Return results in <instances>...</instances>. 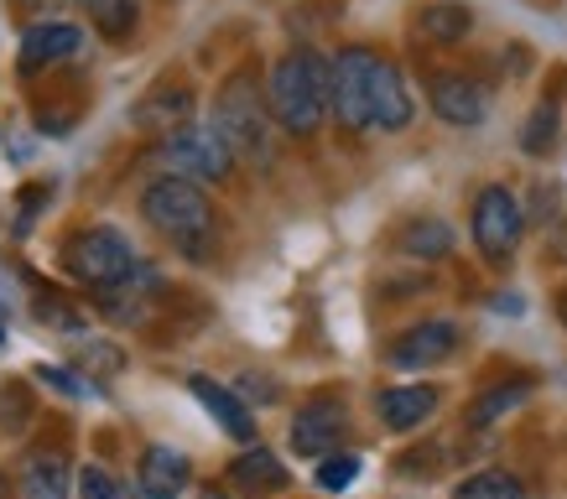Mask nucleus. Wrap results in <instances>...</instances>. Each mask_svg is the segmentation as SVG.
<instances>
[{"label": "nucleus", "mask_w": 567, "mask_h": 499, "mask_svg": "<svg viewBox=\"0 0 567 499\" xmlns=\"http://www.w3.org/2000/svg\"><path fill=\"white\" fill-rule=\"evenodd\" d=\"M563 115H557V104H536L532 121H526V131H520V152L532 156H547L551 146H557V131H563Z\"/></svg>", "instance_id": "nucleus-23"}, {"label": "nucleus", "mask_w": 567, "mask_h": 499, "mask_svg": "<svg viewBox=\"0 0 567 499\" xmlns=\"http://www.w3.org/2000/svg\"><path fill=\"white\" fill-rule=\"evenodd\" d=\"M193 89L188 84H173V79H162L156 89H146L131 110V125L146 131V136H173L183 125H193Z\"/></svg>", "instance_id": "nucleus-11"}, {"label": "nucleus", "mask_w": 567, "mask_h": 499, "mask_svg": "<svg viewBox=\"0 0 567 499\" xmlns=\"http://www.w3.org/2000/svg\"><path fill=\"white\" fill-rule=\"evenodd\" d=\"M188 391H193V401H198V406L235 437V443H256V416H250V406H245L229 385H214L208 375H188Z\"/></svg>", "instance_id": "nucleus-15"}, {"label": "nucleus", "mask_w": 567, "mask_h": 499, "mask_svg": "<svg viewBox=\"0 0 567 499\" xmlns=\"http://www.w3.org/2000/svg\"><path fill=\"white\" fill-rule=\"evenodd\" d=\"M84 42H89L84 27H73V21H37V27H27V37H21L17 73H21V79H32V73L58 69V63L79 58V52H84Z\"/></svg>", "instance_id": "nucleus-8"}, {"label": "nucleus", "mask_w": 567, "mask_h": 499, "mask_svg": "<svg viewBox=\"0 0 567 499\" xmlns=\"http://www.w3.org/2000/svg\"><path fill=\"white\" fill-rule=\"evenodd\" d=\"M453 499H526V489H520L511 474L484 468V474H474V479L458 484V495H453Z\"/></svg>", "instance_id": "nucleus-24"}, {"label": "nucleus", "mask_w": 567, "mask_h": 499, "mask_svg": "<svg viewBox=\"0 0 567 499\" xmlns=\"http://www.w3.org/2000/svg\"><path fill=\"white\" fill-rule=\"evenodd\" d=\"M520 235H526V208H520L516 193L505 183L480 188V198H474V245H480V256L489 266H505L516 256Z\"/></svg>", "instance_id": "nucleus-6"}, {"label": "nucleus", "mask_w": 567, "mask_h": 499, "mask_svg": "<svg viewBox=\"0 0 567 499\" xmlns=\"http://www.w3.org/2000/svg\"><path fill=\"white\" fill-rule=\"evenodd\" d=\"M89 17H94L100 37H110V42H121V37L136 32V21H141V0H100V6H89Z\"/></svg>", "instance_id": "nucleus-22"}, {"label": "nucleus", "mask_w": 567, "mask_h": 499, "mask_svg": "<svg viewBox=\"0 0 567 499\" xmlns=\"http://www.w3.org/2000/svg\"><path fill=\"white\" fill-rule=\"evenodd\" d=\"M141 214H146V225L162 235L167 245H177L188 260H208L214 250V208H208L204 188L188 183V177H156L141 188Z\"/></svg>", "instance_id": "nucleus-2"}, {"label": "nucleus", "mask_w": 567, "mask_h": 499, "mask_svg": "<svg viewBox=\"0 0 567 499\" xmlns=\"http://www.w3.org/2000/svg\"><path fill=\"white\" fill-rule=\"evenodd\" d=\"M63 266H69V276L79 281V287H100V292L125 287V281L141 271L136 245L125 240L121 229H110V225L79 229V235L63 245Z\"/></svg>", "instance_id": "nucleus-5"}, {"label": "nucleus", "mask_w": 567, "mask_h": 499, "mask_svg": "<svg viewBox=\"0 0 567 499\" xmlns=\"http://www.w3.org/2000/svg\"><path fill=\"white\" fill-rule=\"evenodd\" d=\"M79 499H131V489H125L110 468L100 464H89L84 474H79Z\"/></svg>", "instance_id": "nucleus-26"}, {"label": "nucleus", "mask_w": 567, "mask_h": 499, "mask_svg": "<svg viewBox=\"0 0 567 499\" xmlns=\"http://www.w3.org/2000/svg\"><path fill=\"white\" fill-rule=\"evenodd\" d=\"M375 412L391 432H412L437 412V391L432 385H391V391H380Z\"/></svg>", "instance_id": "nucleus-16"}, {"label": "nucleus", "mask_w": 567, "mask_h": 499, "mask_svg": "<svg viewBox=\"0 0 567 499\" xmlns=\"http://www.w3.org/2000/svg\"><path fill=\"white\" fill-rule=\"evenodd\" d=\"M229 479H235V489H245V495H281V489L292 484V474H287V464H281L271 448H250L245 458H235Z\"/></svg>", "instance_id": "nucleus-18"}, {"label": "nucleus", "mask_w": 567, "mask_h": 499, "mask_svg": "<svg viewBox=\"0 0 567 499\" xmlns=\"http://www.w3.org/2000/svg\"><path fill=\"white\" fill-rule=\"evenodd\" d=\"M395 250H406V256H416V260H443L447 250H453V229H447L443 219L422 214V219H412V225H401Z\"/></svg>", "instance_id": "nucleus-20"}, {"label": "nucleus", "mask_w": 567, "mask_h": 499, "mask_svg": "<svg viewBox=\"0 0 567 499\" xmlns=\"http://www.w3.org/2000/svg\"><path fill=\"white\" fill-rule=\"evenodd\" d=\"M0 344H6V318H0Z\"/></svg>", "instance_id": "nucleus-30"}, {"label": "nucleus", "mask_w": 567, "mask_h": 499, "mask_svg": "<svg viewBox=\"0 0 567 499\" xmlns=\"http://www.w3.org/2000/svg\"><path fill=\"white\" fill-rule=\"evenodd\" d=\"M152 162L162 167L167 177H188V183H224V177L235 173V146L219 136V125H183V131H173V136L156 141Z\"/></svg>", "instance_id": "nucleus-4"}, {"label": "nucleus", "mask_w": 567, "mask_h": 499, "mask_svg": "<svg viewBox=\"0 0 567 499\" xmlns=\"http://www.w3.org/2000/svg\"><path fill=\"white\" fill-rule=\"evenodd\" d=\"M198 499H229V495H224V489H204V495H198Z\"/></svg>", "instance_id": "nucleus-29"}, {"label": "nucleus", "mask_w": 567, "mask_h": 499, "mask_svg": "<svg viewBox=\"0 0 567 499\" xmlns=\"http://www.w3.org/2000/svg\"><path fill=\"white\" fill-rule=\"evenodd\" d=\"M79 6H100V0H79Z\"/></svg>", "instance_id": "nucleus-32"}, {"label": "nucleus", "mask_w": 567, "mask_h": 499, "mask_svg": "<svg viewBox=\"0 0 567 499\" xmlns=\"http://www.w3.org/2000/svg\"><path fill=\"white\" fill-rule=\"evenodd\" d=\"M427 100H432V115L443 125H453V131H480L489 121V94L468 73H437L427 84Z\"/></svg>", "instance_id": "nucleus-9"}, {"label": "nucleus", "mask_w": 567, "mask_h": 499, "mask_svg": "<svg viewBox=\"0 0 567 499\" xmlns=\"http://www.w3.org/2000/svg\"><path fill=\"white\" fill-rule=\"evenodd\" d=\"M0 499H6V479H0Z\"/></svg>", "instance_id": "nucleus-33"}, {"label": "nucleus", "mask_w": 567, "mask_h": 499, "mask_svg": "<svg viewBox=\"0 0 567 499\" xmlns=\"http://www.w3.org/2000/svg\"><path fill=\"white\" fill-rule=\"evenodd\" d=\"M69 489H73V468L58 448L52 453L42 448L21 464V499H69Z\"/></svg>", "instance_id": "nucleus-17"}, {"label": "nucleus", "mask_w": 567, "mask_h": 499, "mask_svg": "<svg viewBox=\"0 0 567 499\" xmlns=\"http://www.w3.org/2000/svg\"><path fill=\"white\" fill-rule=\"evenodd\" d=\"M188 479H193L188 453H177V448H167V443H156V448L141 453L136 499H183Z\"/></svg>", "instance_id": "nucleus-14"}, {"label": "nucleus", "mask_w": 567, "mask_h": 499, "mask_svg": "<svg viewBox=\"0 0 567 499\" xmlns=\"http://www.w3.org/2000/svg\"><path fill=\"white\" fill-rule=\"evenodd\" d=\"M468 27H474V11H468L464 0H432V6H422V17H416V32L427 37V42H437V48H458L468 37Z\"/></svg>", "instance_id": "nucleus-19"}, {"label": "nucleus", "mask_w": 567, "mask_h": 499, "mask_svg": "<svg viewBox=\"0 0 567 499\" xmlns=\"http://www.w3.org/2000/svg\"><path fill=\"white\" fill-rule=\"evenodd\" d=\"M266 100L287 136H312L333 115V63H323L312 48L281 52L266 73Z\"/></svg>", "instance_id": "nucleus-1"}, {"label": "nucleus", "mask_w": 567, "mask_h": 499, "mask_svg": "<svg viewBox=\"0 0 567 499\" xmlns=\"http://www.w3.org/2000/svg\"><path fill=\"white\" fill-rule=\"evenodd\" d=\"M354 479H360V458H354V453H333V458L318 464V489H328V495L349 489Z\"/></svg>", "instance_id": "nucleus-25"}, {"label": "nucleus", "mask_w": 567, "mask_h": 499, "mask_svg": "<svg viewBox=\"0 0 567 499\" xmlns=\"http://www.w3.org/2000/svg\"><path fill=\"white\" fill-rule=\"evenodd\" d=\"M557 318H563V328H567V292L557 297Z\"/></svg>", "instance_id": "nucleus-28"}, {"label": "nucleus", "mask_w": 567, "mask_h": 499, "mask_svg": "<svg viewBox=\"0 0 567 499\" xmlns=\"http://www.w3.org/2000/svg\"><path fill=\"white\" fill-rule=\"evenodd\" d=\"M21 6H48V0H21Z\"/></svg>", "instance_id": "nucleus-31"}, {"label": "nucleus", "mask_w": 567, "mask_h": 499, "mask_svg": "<svg viewBox=\"0 0 567 499\" xmlns=\"http://www.w3.org/2000/svg\"><path fill=\"white\" fill-rule=\"evenodd\" d=\"M453 349H458V323L432 318V323L406 328V333L385 349V360H391L395 370H432V364L453 360Z\"/></svg>", "instance_id": "nucleus-10"}, {"label": "nucleus", "mask_w": 567, "mask_h": 499, "mask_svg": "<svg viewBox=\"0 0 567 499\" xmlns=\"http://www.w3.org/2000/svg\"><path fill=\"white\" fill-rule=\"evenodd\" d=\"M214 125H219V136L229 141L235 156H245V162L266 167V162L276 156L271 100H266V89H260L250 73H235V79L219 89V100H214Z\"/></svg>", "instance_id": "nucleus-3"}, {"label": "nucleus", "mask_w": 567, "mask_h": 499, "mask_svg": "<svg viewBox=\"0 0 567 499\" xmlns=\"http://www.w3.org/2000/svg\"><path fill=\"white\" fill-rule=\"evenodd\" d=\"M526 396H532V380H511V385H495V391H484V396L468 406V422H474V427H489V422H499V416L516 412Z\"/></svg>", "instance_id": "nucleus-21"}, {"label": "nucleus", "mask_w": 567, "mask_h": 499, "mask_svg": "<svg viewBox=\"0 0 567 499\" xmlns=\"http://www.w3.org/2000/svg\"><path fill=\"white\" fill-rule=\"evenodd\" d=\"M551 250H557V256L567 260V229H557V235H551Z\"/></svg>", "instance_id": "nucleus-27"}, {"label": "nucleus", "mask_w": 567, "mask_h": 499, "mask_svg": "<svg viewBox=\"0 0 567 499\" xmlns=\"http://www.w3.org/2000/svg\"><path fill=\"white\" fill-rule=\"evenodd\" d=\"M416 115V100L412 89H406V79H401V69H395L391 58H380L375 63V79H370V121H375V131H406Z\"/></svg>", "instance_id": "nucleus-13"}, {"label": "nucleus", "mask_w": 567, "mask_h": 499, "mask_svg": "<svg viewBox=\"0 0 567 499\" xmlns=\"http://www.w3.org/2000/svg\"><path fill=\"white\" fill-rule=\"evenodd\" d=\"M380 52L344 48L333 58V121L344 131H375L370 121V79H375Z\"/></svg>", "instance_id": "nucleus-7"}, {"label": "nucleus", "mask_w": 567, "mask_h": 499, "mask_svg": "<svg viewBox=\"0 0 567 499\" xmlns=\"http://www.w3.org/2000/svg\"><path fill=\"white\" fill-rule=\"evenodd\" d=\"M344 427H349L344 406H339L333 396H318V401H308V406L292 416V448L302 453V458H333Z\"/></svg>", "instance_id": "nucleus-12"}]
</instances>
